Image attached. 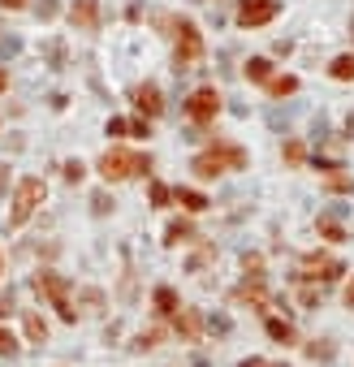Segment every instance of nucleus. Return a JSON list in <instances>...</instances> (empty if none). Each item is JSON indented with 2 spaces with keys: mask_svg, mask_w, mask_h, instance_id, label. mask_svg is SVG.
<instances>
[{
  "mask_svg": "<svg viewBox=\"0 0 354 367\" xmlns=\"http://www.w3.org/2000/svg\"><path fill=\"white\" fill-rule=\"evenodd\" d=\"M220 169H247V151L233 147V143H216L212 151L195 156V173H199V178H216Z\"/></svg>",
  "mask_w": 354,
  "mask_h": 367,
  "instance_id": "obj_1",
  "label": "nucleus"
},
{
  "mask_svg": "<svg viewBox=\"0 0 354 367\" xmlns=\"http://www.w3.org/2000/svg\"><path fill=\"white\" fill-rule=\"evenodd\" d=\"M147 169H152V160H147V156L121 151V147L104 151V160H100V173H104V182H121V178H134V173H147Z\"/></svg>",
  "mask_w": 354,
  "mask_h": 367,
  "instance_id": "obj_2",
  "label": "nucleus"
},
{
  "mask_svg": "<svg viewBox=\"0 0 354 367\" xmlns=\"http://www.w3.org/2000/svg\"><path fill=\"white\" fill-rule=\"evenodd\" d=\"M203 56V35L195 22H177V65H195V61Z\"/></svg>",
  "mask_w": 354,
  "mask_h": 367,
  "instance_id": "obj_3",
  "label": "nucleus"
},
{
  "mask_svg": "<svg viewBox=\"0 0 354 367\" xmlns=\"http://www.w3.org/2000/svg\"><path fill=\"white\" fill-rule=\"evenodd\" d=\"M39 290L52 298V307H56L61 320H74V302H70V285H65V277H56V273H39Z\"/></svg>",
  "mask_w": 354,
  "mask_h": 367,
  "instance_id": "obj_4",
  "label": "nucleus"
},
{
  "mask_svg": "<svg viewBox=\"0 0 354 367\" xmlns=\"http://www.w3.org/2000/svg\"><path fill=\"white\" fill-rule=\"evenodd\" d=\"M39 203H43V182L39 178H26L18 186V195H13V225H22V220L35 212Z\"/></svg>",
  "mask_w": 354,
  "mask_h": 367,
  "instance_id": "obj_5",
  "label": "nucleus"
},
{
  "mask_svg": "<svg viewBox=\"0 0 354 367\" xmlns=\"http://www.w3.org/2000/svg\"><path fill=\"white\" fill-rule=\"evenodd\" d=\"M186 113L195 117L199 125H207V121L220 113V91H216V87H199V91L186 100Z\"/></svg>",
  "mask_w": 354,
  "mask_h": 367,
  "instance_id": "obj_6",
  "label": "nucleus"
},
{
  "mask_svg": "<svg viewBox=\"0 0 354 367\" xmlns=\"http://www.w3.org/2000/svg\"><path fill=\"white\" fill-rule=\"evenodd\" d=\"M277 18V0H242L238 5V22L242 26H264Z\"/></svg>",
  "mask_w": 354,
  "mask_h": 367,
  "instance_id": "obj_7",
  "label": "nucleus"
},
{
  "mask_svg": "<svg viewBox=\"0 0 354 367\" xmlns=\"http://www.w3.org/2000/svg\"><path fill=\"white\" fill-rule=\"evenodd\" d=\"M342 273H346V264H342V260H333V255H307V260H302V277L333 281V277H342Z\"/></svg>",
  "mask_w": 354,
  "mask_h": 367,
  "instance_id": "obj_8",
  "label": "nucleus"
},
{
  "mask_svg": "<svg viewBox=\"0 0 354 367\" xmlns=\"http://www.w3.org/2000/svg\"><path fill=\"white\" fill-rule=\"evenodd\" d=\"M70 22L78 30H95V26H100V0H74V5H70Z\"/></svg>",
  "mask_w": 354,
  "mask_h": 367,
  "instance_id": "obj_9",
  "label": "nucleus"
},
{
  "mask_svg": "<svg viewBox=\"0 0 354 367\" xmlns=\"http://www.w3.org/2000/svg\"><path fill=\"white\" fill-rule=\"evenodd\" d=\"M173 328L182 333L186 342H195V337H199V328H203V315H199V311H190V307H182V311L173 315Z\"/></svg>",
  "mask_w": 354,
  "mask_h": 367,
  "instance_id": "obj_10",
  "label": "nucleus"
},
{
  "mask_svg": "<svg viewBox=\"0 0 354 367\" xmlns=\"http://www.w3.org/2000/svg\"><path fill=\"white\" fill-rule=\"evenodd\" d=\"M134 104H138L147 117H156L160 108H165V100H160V87H152V83H147V87H138V91H134Z\"/></svg>",
  "mask_w": 354,
  "mask_h": 367,
  "instance_id": "obj_11",
  "label": "nucleus"
},
{
  "mask_svg": "<svg viewBox=\"0 0 354 367\" xmlns=\"http://www.w3.org/2000/svg\"><path fill=\"white\" fill-rule=\"evenodd\" d=\"M152 298H156V311H160V315H177V311H182V302H177V294L169 290V285H156Z\"/></svg>",
  "mask_w": 354,
  "mask_h": 367,
  "instance_id": "obj_12",
  "label": "nucleus"
},
{
  "mask_svg": "<svg viewBox=\"0 0 354 367\" xmlns=\"http://www.w3.org/2000/svg\"><path fill=\"white\" fill-rule=\"evenodd\" d=\"M329 74L337 78V83H350V78H354V52H346V56H337L333 65H329Z\"/></svg>",
  "mask_w": 354,
  "mask_h": 367,
  "instance_id": "obj_13",
  "label": "nucleus"
},
{
  "mask_svg": "<svg viewBox=\"0 0 354 367\" xmlns=\"http://www.w3.org/2000/svg\"><path fill=\"white\" fill-rule=\"evenodd\" d=\"M190 238H195V229H190L186 220H173V225L165 229V242H169V247H177V242H190Z\"/></svg>",
  "mask_w": 354,
  "mask_h": 367,
  "instance_id": "obj_14",
  "label": "nucleus"
},
{
  "mask_svg": "<svg viewBox=\"0 0 354 367\" xmlns=\"http://www.w3.org/2000/svg\"><path fill=\"white\" fill-rule=\"evenodd\" d=\"M268 337L281 342V346H294V328H289L285 320H268Z\"/></svg>",
  "mask_w": 354,
  "mask_h": 367,
  "instance_id": "obj_15",
  "label": "nucleus"
},
{
  "mask_svg": "<svg viewBox=\"0 0 354 367\" xmlns=\"http://www.w3.org/2000/svg\"><path fill=\"white\" fill-rule=\"evenodd\" d=\"M177 203H182V207H190V212H203V207H207V199L199 195V190H177Z\"/></svg>",
  "mask_w": 354,
  "mask_h": 367,
  "instance_id": "obj_16",
  "label": "nucleus"
},
{
  "mask_svg": "<svg viewBox=\"0 0 354 367\" xmlns=\"http://www.w3.org/2000/svg\"><path fill=\"white\" fill-rule=\"evenodd\" d=\"M268 91L277 95V100H281V95H294L298 91V78H268Z\"/></svg>",
  "mask_w": 354,
  "mask_h": 367,
  "instance_id": "obj_17",
  "label": "nucleus"
},
{
  "mask_svg": "<svg viewBox=\"0 0 354 367\" xmlns=\"http://www.w3.org/2000/svg\"><path fill=\"white\" fill-rule=\"evenodd\" d=\"M247 78H255V83H268V61H264V56H251V61H247Z\"/></svg>",
  "mask_w": 354,
  "mask_h": 367,
  "instance_id": "obj_18",
  "label": "nucleus"
},
{
  "mask_svg": "<svg viewBox=\"0 0 354 367\" xmlns=\"http://www.w3.org/2000/svg\"><path fill=\"white\" fill-rule=\"evenodd\" d=\"M26 337H30V342H43V337H48V324L39 320V315H26Z\"/></svg>",
  "mask_w": 354,
  "mask_h": 367,
  "instance_id": "obj_19",
  "label": "nucleus"
},
{
  "mask_svg": "<svg viewBox=\"0 0 354 367\" xmlns=\"http://www.w3.org/2000/svg\"><path fill=\"white\" fill-rule=\"evenodd\" d=\"M169 199H173V190H169L165 182H152V203H156V207H165Z\"/></svg>",
  "mask_w": 354,
  "mask_h": 367,
  "instance_id": "obj_20",
  "label": "nucleus"
},
{
  "mask_svg": "<svg viewBox=\"0 0 354 367\" xmlns=\"http://www.w3.org/2000/svg\"><path fill=\"white\" fill-rule=\"evenodd\" d=\"M320 229H324V238H329V242H342V238H346V229L337 225V220H320Z\"/></svg>",
  "mask_w": 354,
  "mask_h": 367,
  "instance_id": "obj_21",
  "label": "nucleus"
},
{
  "mask_svg": "<svg viewBox=\"0 0 354 367\" xmlns=\"http://www.w3.org/2000/svg\"><path fill=\"white\" fill-rule=\"evenodd\" d=\"M307 355H311V359H320V363H329V359H333V346H329V342H320V346L311 342V346H307Z\"/></svg>",
  "mask_w": 354,
  "mask_h": 367,
  "instance_id": "obj_22",
  "label": "nucleus"
},
{
  "mask_svg": "<svg viewBox=\"0 0 354 367\" xmlns=\"http://www.w3.org/2000/svg\"><path fill=\"white\" fill-rule=\"evenodd\" d=\"M13 350H18V337L9 328H0V355H13Z\"/></svg>",
  "mask_w": 354,
  "mask_h": 367,
  "instance_id": "obj_23",
  "label": "nucleus"
},
{
  "mask_svg": "<svg viewBox=\"0 0 354 367\" xmlns=\"http://www.w3.org/2000/svg\"><path fill=\"white\" fill-rule=\"evenodd\" d=\"M138 350H152V346H160V328H147V333H143V337L134 342Z\"/></svg>",
  "mask_w": 354,
  "mask_h": 367,
  "instance_id": "obj_24",
  "label": "nucleus"
},
{
  "mask_svg": "<svg viewBox=\"0 0 354 367\" xmlns=\"http://www.w3.org/2000/svg\"><path fill=\"white\" fill-rule=\"evenodd\" d=\"M207 328H212V333H229V315H207V320H203Z\"/></svg>",
  "mask_w": 354,
  "mask_h": 367,
  "instance_id": "obj_25",
  "label": "nucleus"
},
{
  "mask_svg": "<svg viewBox=\"0 0 354 367\" xmlns=\"http://www.w3.org/2000/svg\"><path fill=\"white\" fill-rule=\"evenodd\" d=\"M108 134H117V138H121V134H130V121H121V117H117V121H108Z\"/></svg>",
  "mask_w": 354,
  "mask_h": 367,
  "instance_id": "obj_26",
  "label": "nucleus"
},
{
  "mask_svg": "<svg viewBox=\"0 0 354 367\" xmlns=\"http://www.w3.org/2000/svg\"><path fill=\"white\" fill-rule=\"evenodd\" d=\"M91 207H95V212H108L112 199H108V195H91Z\"/></svg>",
  "mask_w": 354,
  "mask_h": 367,
  "instance_id": "obj_27",
  "label": "nucleus"
},
{
  "mask_svg": "<svg viewBox=\"0 0 354 367\" xmlns=\"http://www.w3.org/2000/svg\"><path fill=\"white\" fill-rule=\"evenodd\" d=\"M207 260H212V251H199V255H195V260H190V273H199V268H203Z\"/></svg>",
  "mask_w": 354,
  "mask_h": 367,
  "instance_id": "obj_28",
  "label": "nucleus"
},
{
  "mask_svg": "<svg viewBox=\"0 0 354 367\" xmlns=\"http://www.w3.org/2000/svg\"><path fill=\"white\" fill-rule=\"evenodd\" d=\"M65 178H70V182H78V178H83V165L70 160V165H65Z\"/></svg>",
  "mask_w": 354,
  "mask_h": 367,
  "instance_id": "obj_29",
  "label": "nucleus"
},
{
  "mask_svg": "<svg viewBox=\"0 0 354 367\" xmlns=\"http://www.w3.org/2000/svg\"><path fill=\"white\" fill-rule=\"evenodd\" d=\"M285 156H289V160L298 165V160H302V143H289V147H285Z\"/></svg>",
  "mask_w": 354,
  "mask_h": 367,
  "instance_id": "obj_30",
  "label": "nucleus"
},
{
  "mask_svg": "<svg viewBox=\"0 0 354 367\" xmlns=\"http://www.w3.org/2000/svg\"><path fill=\"white\" fill-rule=\"evenodd\" d=\"M130 134H143V138H147L152 130H147V121H143V117H138V121H130Z\"/></svg>",
  "mask_w": 354,
  "mask_h": 367,
  "instance_id": "obj_31",
  "label": "nucleus"
},
{
  "mask_svg": "<svg viewBox=\"0 0 354 367\" xmlns=\"http://www.w3.org/2000/svg\"><path fill=\"white\" fill-rule=\"evenodd\" d=\"M0 9H26V0H0Z\"/></svg>",
  "mask_w": 354,
  "mask_h": 367,
  "instance_id": "obj_32",
  "label": "nucleus"
},
{
  "mask_svg": "<svg viewBox=\"0 0 354 367\" xmlns=\"http://www.w3.org/2000/svg\"><path fill=\"white\" fill-rule=\"evenodd\" d=\"M346 307H354V281L346 285Z\"/></svg>",
  "mask_w": 354,
  "mask_h": 367,
  "instance_id": "obj_33",
  "label": "nucleus"
},
{
  "mask_svg": "<svg viewBox=\"0 0 354 367\" xmlns=\"http://www.w3.org/2000/svg\"><path fill=\"white\" fill-rule=\"evenodd\" d=\"M346 130H350V138H354V113H350V121H346Z\"/></svg>",
  "mask_w": 354,
  "mask_h": 367,
  "instance_id": "obj_34",
  "label": "nucleus"
},
{
  "mask_svg": "<svg viewBox=\"0 0 354 367\" xmlns=\"http://www.w3.org/2000/svg\"><path fill=\"white\" fill-rule=\"evenodd\" d=\"M9 311V298H0V315H5Z\"/></svg>",
  "mask_w": 354,
  "mask_h": 367,
  "instance_id": "obj_35",
  "label": "nucleus"
},
{
  "mask_svg": "<svg viewBox=\"0 0 354 367\" xmlns=\"http://www.w3.org/2000/svg\"><path fill=\"white\" fill-rule=\"evenodd\" d=\"M0 91H5V70H0Z\"/></svg>",
  "mask_w": 354,
  "mask_h": 367,
  "instance_id": "obj_36",
  "label": "nucleus"
},
{
  "mask_svg": "<svg viewBox=\"0 0 354 367\" xmlns=\"http://www.w3.org/2000/svg\"><path fill=\"white\" fill-rule=\"evenodd\" d=\"M264 367H272V363H264Z\"/></svg>",
  "mask_w": 354,
  "mask_h": 367,
  "instance_id": "obj_37",
  "label": "nucleus"
}]
</instances>
